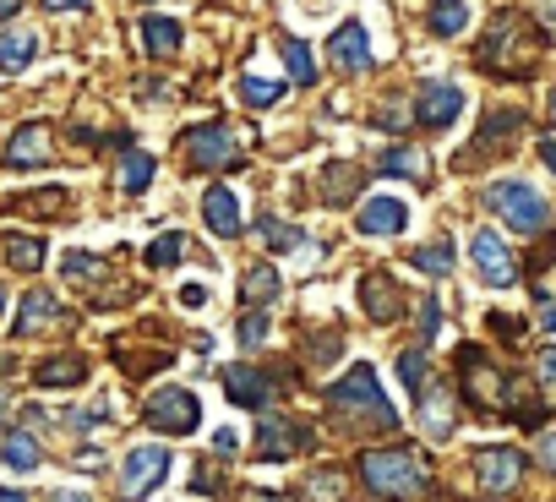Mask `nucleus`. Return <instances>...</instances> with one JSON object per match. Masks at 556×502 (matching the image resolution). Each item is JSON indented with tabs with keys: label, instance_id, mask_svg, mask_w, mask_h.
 <instances>
[{
	"label": "nucleus",
	"instance_id": "ea45409f",
	"mask_svg": "<svg viewBox=\"0 0 556 502\" xmlns=\"http://www.w3.org/2000/svg\"><path fill=\"white\" fill-rule=\"evenodd\" d=\"M399 377L409 393H426V350H404L399 355Z\"/></svg>",
	"mask_w": 556,
	"mask_h": 502
},
{
	"label": "nucleus",
	"instance_id": "a19ab883",
	"mask_svg": "<svg viewBox=\"0 0 556 502\" xmlns=\"http://www.w3.org/2000/svg\"><path fill=\"white\" fill-rule=\"evenodd\" d=\"M262 339H267V317H262V312H245V317H240V344L256 350Z\"/></svg>",
	"mask_w": 556,
	"mask_h": 502
},
{
	"label": "nucleus",
	"instance_id": "cd10ccee",
	"mask_svg": "<svg viewBox=\"0 0 556 502\" xmlns=\"http://www.w3.org/2000/svg\"><path fill=\"white\" fill-rule=\"evenodd\" d=\"M273 296H278V274H273L267 263H262V268H245V279H240V301L262 312V306H273Z\"/></svg>",
	"mask_w": 556,
	"mask_h": 502
},
{
	"label": "nucleus",
	"instance_id": "c03bdc74",
	"mask_svg": "<svg viewBox=\"0 0 556 502\" xmlns=\"http://www.w3.org/2000/svg\"><path fill=\"white\" fill-rule=\"evenodd\" d=\"M377 126H388V131H404V126H409V115H404L399 104H382V115H377Z\"/></svg>",
	"mask_w": 556,
	"mask_h": 502
},
{
	"label": "nucleus",
	"instance_id": "ddd939ff",
	"mask_svg": "<svg viewBox=\"0 0 556 502\" xmlns=\"http://www.w3.org/2000/svg\"><path fill=\"white\" fill-rule=\"evenodd\" d=\"M50 159H55V137H50V126L28 121V126L12 131V142H7V164H12V170H34V164H50Z\"/></svg>",
	"mask_w": 556,
	"mask_h": 502
},
{
	"label": "nucleus",
	"instance_id": "09e8293b",
	"mask_svg": "<svg viewBox=\"0 0 556 502\" xmlns=\"http://www.w3.org/2000/svg\"><path fill=\"white\" fill-rule=\"evenodd\" d=\"M213 448H218V453L229 459V453H235V431H218V437H213Z\"/></svg>",
	"mask_w": 556,
	"mask_h": 502
},
{
	"label": "nucleus",
	"instance_id": "9b49d317",
	"mask_svg": "<svg viewBox=\"0 0 556 502\" xmlns=\"http://www.w3.org/2000/svg\"><path fill=\"white\" fill-rule=\"evenodd\" d=\"M475 480H480V491H491V497L513 491V486L523 480V453H518V448H480V453H475Z\"/></svg>",
	"mask_w": 556,
	"mask_h": 502
},
{
	"label": "nucleus",
	"instance_id": "2f4dec72",
	"mask_svg": "<svg viewBox=\"0 0 556 502\" xmlns=\"http://www.w3.org/2000/svg\"><path fill=\"white\" fill-rule=\"evenodd\" d=\"M256 235H262L273 251H301V246H306V235H301L295 224H278V218H256Z\"/></svg>",
	"mask_w": 556,
	"mask_h": 502
},
{
	"label": "nucleus",
	"instance_id": "f03ea898",
	"mask_svg": "<svg viewBox=\"0 0 556 502\" xmlns=\"http://www.w3.org/2000/svg\"><path fill=\"white\" fill-rule=\"evenodd\" d=\"M328 410L344 426H366V431H393L399 426V410L388 404V393H382L371 366H350V377L328 388Z\"/></svg>",
	"mask_w": 556,
	"mask_h": 502
},
{
	"label": "nucleus",
	"instance_id": "bf43d9fd",
	"mask_svg": "<svg viewBox=\"0 0 556 502\" xmlns=\"http://www.w3.org/2000/svg\"><path fill=\"white\" fill-rule=\"evenodd\" d=\"M545 12H556V0H545Z\"/></svg>",
	"mask_w": 556,
	"mask_h": 502
},
{
	"label": "nucleus",
	"instance_id": "052dcab7",
	"mask_svg": "<svg viewBox=\"0 0 556 502\" xmlns=\"http://www.w3.org/2000/svg\"><path fill=\"white\" fill-rule=\"evenodd\" d=\"M0 410H7V393H0Z\"/></svg>",
	"mask_w": 556,
	"mask_h": 502
},
{
	"label": "nucleus",
	"instance_id": "72a5a7b5",
	"mask_svg": "<svg viewBox=\"0 0 556 502\" xmlns=\"http://www.w3.org/2000/svg\"><path fill=\"white\" fill-rule=\"evenodd\" d=\"M186 258V235L180 229H169V235H159L153 246H148V268H175Z\"/></svg>",
	"mask_w": 556,
	"mask_h": 502
},
{
	"label": "nucleus",
	"instance_id": "39448f33",
	"mask_svg": "<svg viewBox=\"0 0 556 502\" xmlns=\"http://www.w3.org/2000/svg\"><path fill=\"white\" fill-rule=\"evenodd\" d=\"M458 372H464V399L475 404V410H513V377L507 372H496L491 361H485V350H475V344H464L458 350Z\"/></svg>",
	"mask_w": 556,
	"mask_h": 502
},
{
	"label": "nucleus",
	"instance_id": "a211bd4d",
	"mask_svg": "<svg viewBox=\"0 0 556 502\" xmlns=\"http://www.w3.org/2000/svg\"><path fill=\"white\" fill-rule=\"evenodd\" d=\"M355 224H361V235H399L409 224V208L399 197H366L361 213H355Z\"/></svg>",
	"mask_w": 556,
	"mask_h": 502
},
{
	"label": "nucleus",
	"instance_id": "a18cd8bd",
	"mask_svg": "<svg viewBox=\"0 0 556 502\" xmlns=\"http://www.w3.org/2000/svg\"><path fill=\"white\" fill-rule=\"evenodd\" d=\"M180 306H191V312H197V306H207V285H197V279H191V285H180Z\"/></svg>",
	"mask_w": 556,
	"mask_h": 502
},
{
	"label": "nucleus",
	"instance_id": "c85d7f7f",
	"mask_svg": "<svg viewBox=\"0 0 556 502\" xmlns=\"http://www.w3.org/2000/svg\"><path fill=\"white\" fill-rule=\"evenodd\" d=\"M420 421H426V437H453V410H447V393L442 388H431V393H420Z\"/></svg>",
	"mask_w": 556,
	"mask_h": 502
},
{
	"label": "nucleus",
	"instance_id": "2eb2a0df",
	"mask_svg": "<svg viewBox=\"0 0 556 502\" xmlns=\"http://www.w3.org/2000/svg\"><path fill=\"white\" fill-rule=\"evenodd\" d=\"M328 61H333L339 72H366V66H371V39H366V28H361V23L333 28V39H328Z\"/></svg>",
	"mask_w": 556,
	"mask_h": 502
},
{
	"label": "nucleus",
	"instance_id": "4468645a",
	"mask_svg": "<svg viewBox=\"0 0 556 502\" xmlns=\"http://www.w3.org/2000/svg\"><path fill=\"white\" fill-rule=\"evenodd\" d=\"M61 328H72V317L55 306V296H50V290H28V301H23V312H17V334L39 339V334H61Z\"/></svg>",
	"mask_w": 556,
	"mask_h": 502
},
{
	"label": "nucleus",
	"instance_id": "c756f323",
	"mask_svg": "<svg viewBox=\"0 0 556 502\" xmlns=\"http://www.w3.org/2000/svg\"><path fill=\"white\" fill-rule=\"evenodd\" d=\"M464 28H469V7H464V0H431V34L453 39Z\"/></svg>",
	"mask_w": 556,
	"mask_h": 502
},
{
	"label": "nucleus",
	"instance_id": "37998d69",
	"mask_svg": "<svg viewBox=\"0 0 556 502\" xmlns=\"http://www.w3.org/2000/svg\"><path fill=\"white\" fill-rule=\"evenodd\" d=\"M534 372H540V382L556 393V350H540V361H534Z\"/></svg>",
	"mask_w": 556,
	"mask_h": 502
},
{
	"label": "nucleus",
	"instance_id": "423d86ee",
	"mask_svg": "<svg viewBox=\"0 0 556 502\" xmlns=\"http://www.w3.org/2000/svg\"><path fill=\"white\" fill-rule=\"evenodd\" d=\"M485 202H491L513 229H523V235L545 229V218H551L545 197H540L534 186H523V180H491V186H485Z\"/></svg>",
	"mask_w": 556,
	"mask_h": 502
},
{
	"label": "nucleus",
	"instance_id": "4be33fe9",
	"mask_svg": "<svg viewBox=\"0 0 556 502\" xmlns=\"http://www.w3.org/2000/svg\"><path fill=\"white\" fill-rule=\"evenodd\" d=\"M180 23L175 17H142V50L153 55V61H169L175 50H180Z\"/></svg>",
	"mask_w": 556,
	"mask_h": 502
},
{
	"label": "nucleus",
	"instance_id": "58836bf2",
	"mask_svg": "<svg viewBox=\"0 0 556 502\" xmlns=\"http://www.w3.org/2000/svg\"><path fill=\"white\" fill-rule=\"evenodd\" d=\"M148 180H153V159H148V153H126L121 186H126V191H148Z\"/></svg>",
	"mask_w": 556,
	"mask_h": 502
},
{
	"label": "nucleus",
	"instance_id": "4c0bfd02",
	"mask_svg": "<svg viewBox=\"0 0 556 502\" xmlns=\"http://www.w3.org/2000/svg\"><path fill=\"white\" fill-rule=\"evenodd\" d=\"M7 464H12V469H39V442H34L28 431H12V437H7Z\"/></svg>",
	"mask_w": 556,
	"mask_h": 502
},
{
	"label": "nucleus",
	"instance_id": "5fc2aeb1",
	"mask_svg": "<svg viewBox=\"0 0 556 502\" xmlns=\"http://www.w3.org/2000/svg\"><path fill=\"white\" fill-rule=\"evenodd\" d=\"M50 502H88V497H77V491H55Z\"/></svg>",
	"mask_w": 556,
	"mask_h": 502
},
{
	"label": "nucleus",
	"instance_id": "393cba45",
	"mask_svg": "<svg viewBox=\"0 0 556 502\" xmlns=\"http://www.w3.org/2000/svg\"><path fill=\"white\" fill-rule=\"evenodd\" d=\"M0 246H7V263H12L17 274H39V268H45V258H50L39 235H7Z\"/></svg>",
	"mask_w": 556,
	"mask_h": 502
},
{
	"label": "nucleus",
	"instance_id": "dca6fc26",
	"mask_svg": "<svg viewBox=\"0 0 556 502\" xmlns=\"http://www.w3.org/2000/svg\"><path fill=\"white\" fill-rule=\"evenodd\" d=\"M458 110H464V93H458L453 83H426V88H420V126L442 131V126L458 121Z\"/></svg>",
	"mask_w": 556,
	"mask_h": 502
},
{
	"label": "nucleus",
	"instance_id": "412c9836",
	"mask_svg": "<svg viewBox=\"0 0 556 502\" xmlns=\"http://www.w3.org/2000/svg\"><path fill=\"white\" fill-rule=\"evenodd\" d=\"M83 377H88V361L72 355V350H66V355H50V361L34 366V382H39V388H72V382H83Z\"/></svg>",
	"mask_w": 556,
	"mask_h": 502
},
{
	"label": "nucleus",
	"instance_id": "1a4fd4ad",
	"mask_svg": "<svg viewBox=\"0 0 556 502\" xmlns=\"http://www.w3.org/2000/svg\"><path fill=\"white\" fill-rule=\"evenodd\" d=\"M164 475H169V448H159V442L131 448V453H126V469H121V497L137 502V497H148Z\"/></svg>",
	"mask_w": 556,
	"mask_h": 502
},
{
	"label": "nucleus",
	"instance_id": "de8ad7c7",
	"mask_svg": "<svg viewBox=\"0 0 556 502\" xmlns=\"http://www.w3.org/2000/svg\"><path fill=\"white\" fill-rule=\"evenodd\" d=\"M50 12H88V0H45Z\"/></svg>",
	"mask_w": 556,
	"mask_h": 502
},
{
	"label": "nucleus",
	"instance_id": "8fccbe9b",
	"mask_svg": "<svg viewBox=\"0 0 556 502\" xmlns=\"http://www.w3.org/2000/svg\"><path fill=\"white\" fill-rule=\"evenodd\" d=\"M245 502H290V497H278V491H251Z\"/></svg>",
	"mask_w": 556,
	"mask_h": 502
},
{
	"label": "nucleus",
	"instance_id": "4d7b16f0",
	"mask_svg": "<svg viewBox=\"0 0 556 502\" xmlns=\"http://www.w3.org/2000/svg\"><path fill=\"white\" fill-rule=\"evenodd\" d=\"M545 121H551V126H556V93H551V104H545Z\"/></svg>",
	"mask_w": 556,
	"mask_h": 502
},
{
	"label": "nucleus",
	"instance_id": "20e7f679",
	"mask_svg": "<svg viewBox=\"0 0 556 502\" xmlns=\"http://www.w3.org/2000/svg\"><path fill=\"white\" fill-rule=\"evenodd\" d=\"M251 153V137L229 121H207V126H191L180 137V159L191 170H240Z\"/></svg>",
	"mask_w": 556,
	"mask_h": 502
},
{
	"label": "nucleus",
	"instance_id": "473e14b6",
	"mask_svg": "<svg viewBox=\"0 0 556 502\" xmlns=\"http://www.w3.org/2000/svg\"><path fill=\"white\" fill-rule=\"evenodd\" d=\"M66 279L104 285V279H110V263H104V258H93V251H72V258H66Z\"/></svg>",
	"mask_w": 556,
	"mask_h": 502
},
{
	"label": "nucleus",
	"instance_id": "49530a36",
	"mask_svg": "<svg viewBox=\"0 0 556 502\" xmlns=\"http://www.w3.org/2000/svg\"><path fill=\"white\" fill-rule=\"evenodd\" d=\"M534 453H540V464H545V469H556V431H545Z\"/></svg>",
	"mask_w": 556,
	"mask_h": 502
},
{
	"label": "nucleus",
	"instance_id": "f3484780",
	"mask_svg": "<svg viewBox=\"0 0 556 502\" xmlns=\"http://www.w3.org/2000/svg\"><path fill=\"white\" fill-rule=\"evenodd\" d=\"M518 131H523V115H518V110H491V115H485V126H480V137L469 142V153H464V159H469V164H480L491 148H507Z\"/></svg>",
	"mask_w": 556,
	"mask_h": 502
},
{
	"label": "nucleus",
	"instance_id": "7c9ffc66",
	"mask_svg": "<svg viewBox=\"0 0 556 502\" xmlns=\"http://www.w3.org/2000/svg\"><path fill=\"white\" fill-rule=\"evenodd\" d=\"M278 50H285V61H290V77H295L301 88H312V83H317V61H312V50H306L301 39H278Z\"/></svg>",
	"mask_w": 556,
	"mask_h": 502
},
{
	"label": "nucleus",
	"instance_id": "0eeeda50",
	"mask_svg": "<svg viewBox=\"0 0 556 502\" xmlns=\"http://www.w3.org/2000/svg\"><path fill=\"white\" fill-rule=\"evenodd\" d=\"M197 421H202V404H197L186 388H164V393H153V399H148V426H153V431L191 437V431H197Z\"/></svg>",
	"mask_w": 556,
	"mask_h": 502
},
{
	"label": "nucleus",
	"instance_id": "79ce46f5",
	"mask_svg": "<svg viewBox=\"0 0 556 502\" xmlns=\"http://www.w3.org/2000/svg\"><path fill=\"white\" fill-rule=\"evenodd\" d=\"M485 323H491V334H502L507 344H518V339H523V323H518V317H502V312H491Z\"/></svg>",
	"mask_w": 556,
	"mask_h": 502
},
{
	"label": "nucleus",
	"instance_id": "13d9d810",
	"mask_svg": "<svg viewBox=\"0 0 556 502\" xmlns=\"http://www.w3.org/2000/svg\"><path fill=\"white\" fill-rule=\"evenodd\" d=\"M0 317H7V285H0Z\"/></svg>",
	"mask_w": 556,
	"mask_h": 502
},
{
	"label": "nucleus",
	"instance_id": "6ab92c4d",
	"mask_svg": "<svg viewBox=\"0 0 556 502\" xmlns=\"http://www.w3.org/2000/svg\"><path fill=\"white\" fill-rule=\"evenodd\" d=\"M224 393H229L235 404H245V410L273 404V382H267V372H251V366H229V372H224Z\"/></svg>",
	"mask_w": 556,
	"mask_h": 502
},
{
	"label": "nucleus",
	"instance_id": "864d4df0",
	"mask_svg": "<svg viewBox=\"0 0 556 502\" xmlns=\"http://www.w3.org/2000/svg\"><path fill=\"white\" fill-rule=\"evenodd\" d=\"M540 323H545V334H556V306H545V312H540Z\"/></svg>",
	"mask_w": 556,
	"mask_h": 502
},
{
	"label": "nucleus",
	"instance_id": "e433bc0d",
	"mask_svg": "<svg viewBox=\"0 0 556 502\" xmlns=\"http://www.w3.org/2000/svg\"><path fill=\"white\" fill-rule=\"evenodd\" d=\"M415 268H420V274H453V246H447V240L420 246V251H415Z\"/></svg>",
	"mask_w": 556,
	"mask_h": 502
},
{
	"label": "nucleus",
	"instance_id": "b1692460",
	"mask_svg": "<svg viewBox=\"0 0 556 502\" xmlns=\"http://www.w3.org/2000/svg\"><path fill=\"white\" fill-rule=\"evenodd\" d=\"M39 55V28H12L0 34V72H23Z\"/></svg>",
	"mask_w": 556,
	"mask_h": 502
},
{
	"label": "nucleus",
	"instance_id": "f8f14e48",
	"mask_svg": "<svg viewBox=\"0 0 556 502\" xmlns=\"http://www.w3.org/2000/svg\"><path fill=\"white\" fill-rule=\"evenodd\" d=\"M361 306H366L371 323H399V317H404V290H399V279L382 274V268H371V274L361 279Z\"/></svg>",
	"mask_w": 556,
	"mask_h": 502
},
{
	"label": "nucleus",
	"instance_id": "c9c22d12",
	"mask_svg": "<svg viewBox=\"0 0 556 502\" xmlns=\"http://www.w3.org/2000/svg\"><path fill=\"white\" fill-rule=\"evenodd\" d=\"M66 202H72V197L55 186V191H28V197H12L7 208H28V213H39V208H45L50 218H61V213H66Z\"/></svg>",
	"mask_w": 556,
	"mask_h": 502
},
{
	"label": "nucleus",
	"instance_id": "6e6552de",
	"mask_svg": "<svg viewBox=\"0 0 556 502\" xmlns=\"http://www.w3.org/2000/svg\"><path fill=\"white\" fill-rule=\"evenodd\" d=\"M301 448H312V431H306V426H295V421H285V415H262V421H256V459H262V464H285V459H295Z\"/></svg>",
	"mask_w": 556,
	"mask_h": 502
},
{
	"label": "nucleus",
	"instance_id": "5701e85b",
	"mask_svg": "<svg viewBox=\"0 0 556 502\" xmlns=\"http://www.w3.org/2000/svg\"><path fill=\"white\" fill-rule=\"evenodd\" d=\"M361 186H366V170H361V164H339V159H333V164L323 170V202H333V208H344V197H355Z\"/></svg>",
	"mask_w": 556,
	"mask_h": 502
},
{
	"label": "nucleus",
	"instance_id": "9d476101",
	"mask_svg": "<svg viewBox=\"0 0 556 502\" xmlns=\"http://www.w3.org/2000/svg\"><path fill=\"white\" fill-rule=\"evenodd\" d=\"M469 251H475V268H480V279H485L491 290H507V285L518 279V263H513V251L502 246L496 229H475Z\"/></svg>",
	"mask_w": 556,
	"mask_h": 502
},
{
	"label": "nucleus",
	"instance_id": "3c124183",
	"mask_svg": "<svg viewBox=\"0 0 556 502\" xmlns=\"http://www.w3.org/2000/svg\"><path fill=\"white\" fill-rule=\"evenodd\" d=\"M540 159H545V164H551V170H556V142H551V137H545V142H540Z\"/></svg>",
	"mask_w": 556,
	"mask_h": 502
},
{
	"label": "nucleus",
	"instance_id": "a878e982",
	"mask_svg": "<svg viewBox=\"0 0 556 502\" xmlns=\"http://www.w3.org/2000/svg\"><path fill=\"white\" fill-rule=\"evenodd\" d=\"M377 170L382 175H404V180H431V164H426V153H415V148H388L382 159H377Z\"/></svg>",
	"mask_w": 556,
	"mask_h": 502
},
{
	"label": "nucleus",
	"instance_id": "aec40b11",
	"mask_svg": "<svg viewBox=\"0 0 556 502\" xmlns=\"http://www.w3.org/2000/svg\"><path fill=\"white\" fill-rule=\"evenodd\" d=\"M202 218H207V229L224 235V240L240 235V224H245V218H240V197H235L229 186H213V191L202 197Z\"/></svg>",
	"mask_w": 556,
	"mask_h": 502
},
{
	"label": "nucleus",
	"instance_id": "603ef678",
	"mask_svg": "<svg viewBox=\"0 0 556 502\" xmlns=\"http://www.w3.org/2000/svg\"><path fill=\"white\" fill-rule=\"evenodd\" d=\"M17 7H23V0H0V23H7V17H17Z\"/></svg>",
	"mask_w": 556,
	"mask_h": 502
},
{
	"label": "nucleus",
	"instance_id": "7ed1b4c3",
	"mask_svg": "<svg viewBox=\"0 0 556 502\" xmlns=\"http://www.w3.org/2000/svg\"><path fill=\"white\" fill-rule=\"evenodd\" d=\"M361 480H366L377 497H388V502L431 491V469H426L420 453H409V448H371V453H361Z\"/></svg>",
	"mask_w": 556,
	"mask_h": 502
},
{
	"label": "nucleus",
	"instance_id": "6e6d98bb",
	"mask_svg": "<svg viewBox=\"0 0 556 502\" xmlns=\"http://www.w3.org/2000/svg\"><path fill=\"white\" fill-rule=\"evenodd\" d=\"M0 502H28L23 491H0Z\"/></svg>",
	"mask_w": 556,
	"mask_h": 502
},
{
	"label": "nucleus",
	"instance_id": "f704fd0d",
	"mask_svg": "<svg viewBox=\"0 0 556 502\" xmlns=\"http://www.w3.org/2000/svg\"><path fill=\"white\" fill-rule=\"evenodd\" d=\"M240 99L251 104V110H267V104H278V99H285V88H278V83H267V77H240Z\"/></svg>",
	"mask_w": 556,
	"mask_h": 502
},
{
	"label": "nucleus",
	"instance_id": "bb28decb",
	"mask_svg": "<svg viewBox=\"0 0 556 502\" xmlns=\"http://www.w3.org/2000/svg\"><path fill=\"white\" fill-rule=\"evenodd\" d=\"M344 469H312L301 480V502H344Z\"/></svg>",
	"mask_w": 556,
	"mask_h": 502
},
{
	"label": "nucleus",
	"instance_id": "f257e3e1",
	"mask_svg": "<svg viewBox=\"0 0 556 502\" xmlns=\"http://www.w3.org/2000/svg\"><path fill=\"white\" fill-rule=\"evenodd\" d=\"M545 55V28H534V17L523 12H496L475 61L491 72V77H529Z\"/></svg>",
	"mask_w": 556,
	"mask_h": 502
}]
</instances>
